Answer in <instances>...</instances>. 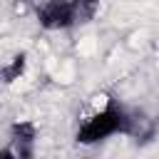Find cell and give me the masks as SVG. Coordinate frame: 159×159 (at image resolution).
<instances>
[{"label":"cell","mask_w":159,"mask_h":159,"mask_svg":"<svg viewBox=\"0 0 159 159\" xmlns=\"http://www.w3.org/2000/svg\"><path fill=\"white\" fill-rule=\"evenodd\" d=\"M0 159H17V154H15L10 147H5V149H2V154H0Z\"/></svg>","instance_id":"cell-5"},{"label":"cell","mask_w":159,"mask_h":159,"mask_svg":"<svg viewBox=\"0 0 159 159\" xmlns=\"http://www.w3.org/2000/svg\"><path fill=\"white\" fill-rule=\"evenodd\" d=\"M114 134H137V117L127 112L112 94H94L89 97L75 139L80 144H99Z\"/></svg>","instance_id":"cell-1"},{"label":"cell","mask_w":159,"mask_h":159,"mask_svg":"<svg viewBox=\"0 0 159 159\" xmlns=\"http://www.w3.org/2000/svg\"><path fill=\"white\" fill-rule=\"evenodd\" d=\"M35 139L37 127L30 119H17L10 127V149L17 154V159H35Z\"/></svg>","instance_id":"cell-3"},{"label":"cell","mask_w":159,"mask_h":159,"mask_svg":"<svg viewBox=\"0 0 159 159\" xmlns=\"http://www.w3.org/2000/svg\"><path fill=\"white\" fill-rule=\"evenodd\" d=\"M99 12V0H45L37 7V22L42 30H70L94 20Z\"/></svg>","instance_id":"cell-2"},{"label":"cell","mask_w":159,"mask_h":159,"mask_svg":"<svg viewBox=\"0 0 159 159\" xmlns=\"http://www.w3.org/2000/svg\"><path fill=\"white\" fill-rule=\"evenodd\" d=\"M25 67H27L25 52H17L10 62H5V65H2V80H5V84H12L15 80H20V77L25 75Z\"/></svg>","instance_id":"cell-4"}]
</instances>
